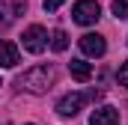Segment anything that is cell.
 Returning a JSON list of instances; mask_svg holds the SVG:
<instances>
[{
  "instance_id": "1",
  "label": "cell",
  "mask_w": 128,
  "mask_h": 125,
  "mask_svg": "<svg viewBox=\"0 0 128 125\" xmlns=\"http://www.w3.org/2000/svg\"><path fill=\"white\" fill-rule=\"evenodd\" d=\"M51 84H54V66H33L30 72H24L18 78V90H27L33 95L48 92Z\"/></svg>"
},
{
  "instance_id": "2",
  "label": "cell",
  "mask_w": 128,
  "mask_h": 125,
  "mask_svg": "<svg viewBox=\"0 0 128 125\" xmlns=\"http://www.w3.org/2000/svg\"><path fill=\"white\" fill-rule=\"evenodd\" d=\"M96 98H101V92L98 90H90V92H68L60 98V104H57V110H60V116H78L90 101H96Z\"/></svg>"
},
{
  "instance_id": "3",
  "label": "cell",
  "mask_w": 128,
  "mask_h": 125,
  "mask_svg": "<svg viewBox=\"0 0 128 125\" xmlns=\"http://www.w3.org/2000/svg\"><path fill=\"white\" fill-rule=\"evenodd\" d=\"M72 18H74L78 24L90 27V24H96L98 18H101V6H98L96 0H78V3L72 6Z\"/></svg>"
},
{
  "instance_id": "4",
  "label": "cell",
  "mask_w": 128,
  "mask_h": 125,
  "mask_svg": "<svg viewBox=\"0 0 128 125\" xmlns=\"http://www.w3.org/2000/svg\"><path fill=\"white\" fill-rule=\"evenodd\" d=\"M21 42H24V51H30V54H42V51L48 48V30L39 27V24H33V27L24 30Z\"/></svg>"
},
{
  "instance_id": "5",
  "label": "cell",
  "mask_w": 128,
  "mask_h": 125,
  "mask_svg": "<svg viewBox=\"0 0 128 125\" xmlns=\"http://www.w3.org/2000/svg\"><path fill=\"white\" fill-rule=\"evenodd\" d=\"M80 51H84L86 57H101V54L107 51V42H104V36H98V33H86V36H80Z\"/></svg>"
},
{
  "instance_id": "6",
  "label": "cell",
  "mask_w": 128,
  "mask_h": 125,
  "mask_svg": "<svg viewBox=\"0 0 128 125\" xmlns=\"http://www.w3.org/2000/svg\"><path fill=\"white\" fill-rule=\"evenodd\" d=\"M90 125H119V110L104 104V107L92 110V116H90Z\"/></svg>"
},
{
  "instance_id": "7",
  "label": "cell",
  "mask_w": 128,
  "mask_h": 125,
  "mask_svg": "<svg viewBox=\"0 0 128 125\" xmlns=\"http://www.w3.org/2000/svg\"><path fill=\"white\" fill-rule=\"evenodd\" d=\"M18 62H21L18 48H15L12 42H0V66H3V68H15Z\"/></svg>"
},
{
  "instance_id": "8",
  "label": "cell",
  "mask_w": 128,
  "mask_h": 125,
  "mask_svg": "<svg viewBox=\"0 0 128 125\" xmlns=\"http://www.w3.org/2000/svg\"><path fill=\"white\" fill-rule=\"evenodd\" d=\"M68 74H72L74 80H80V84H84V80H90V78H92V66H90V62H84V60H72V62H68Z\"/></svg>"
},
{
  "instance_id": "9",
  "label": "cell",
  "mask_w": 128,
  "mask_h": 125,
  "mask_svg": "<svg viewBox=\"0 0 128 125\" xmlns=\"http://www.w3.org/2000/svg\"><path fill=\"white\" fill-rule=\"evenodd\" d=\"M51 48H54L57 54L68 48V36H66V30H54V33H51Z\"/></svg>"
},
{
  "instance_id": "10",
  "label": "cell",
  "mask_w": 128,
  "mask_h": 125,
  "mask_svg": "<svg viewBox=\"0 0 128 125\" xmlns=\"http://www.w3.org/2000/svg\"><path fill=\"white\" fill-rule=\"evenodd\" d=\"M113 15L125 21L128 18V0H113Z\"/></svg>"
},
{
  "instance_id": "11",
  "label": "cell",
  "mask_w": 128,
  "mask_h": 125,
  "mask_svg": "<svg viewBox=\"0 0 128 125\" xmlns=\"http://www.w3.org/2000/svg\"><path fill=\"white\" fill-rule=\"evenodd\" d=\"M9 21H12V12H9V6H6V3H0V33L9 27Z\"/></svg>"
},
{
  "instance_id": "12",
  "label": "cell",
  "mask_w": 128,
  "mask_h": 125,
  "mask_svg": "<svg viewBox=\"0 0 128 125\" xmlns=\"http://www.w3.org/2000/svg\"><path fill=\"white\" fill-rule=\"evenodd\" d=\"M116 80H119V86H128V60L119 66V72H116Z\"/></svg>"
},
{
  "instance_id": "13",
  "label": "cell",
  "mask_w": 128,
  "mask_h": 125,
  "mask_svg": "<svg viewBox=\"0 0 128 125\" xmlns=\"http://www.w3.org/2000/svg\"><path fill=\"white\" fill-rule=\"evenodd\" d=\"M66 0H42V6H45V12H57L60 6H63Z\"/></svg>"
},
{
  "instance_id": "14",
  "label": "cell",
  "mask_w": 128,
  "mask_h": 125,
  "mask_svg": "<svg viewBox=\"0 0 128 125\" xmlns=\"http://www.w3.org/2000/svg\"><path fill=\"white\" fill-rule=\"evenodd\" d=\"M12 9H15L18 15H24V12H27V0H15V3H12Z\"/></svg>"
}]
</instances>
